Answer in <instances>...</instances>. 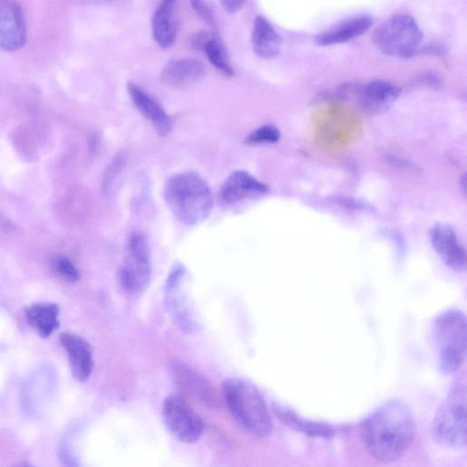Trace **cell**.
<instances>
[{
	"label": "cell",
	"instance_id": "cell-4",
	"mask_svg": "<svg viewBox=\"0 0 467 467\" xmlns=\"http://www.w3.org/2000/svg\"><path fill=\"white\" fill-rule=\"evenodd\" d=\"M466 318L459 310H448L435 318L432 327L438 371L444 376L457 373L467 357Z\"/></svg>",
	"mask_w": 467,
	"mask_h": 467
},
{
	"label": "cell",
	"instance_id": "cell-14",
	"mask_svg": "<svg viewBox=\"0 0 467 467\" xmlns=\"http://www.w3.org/2000/svg\"><path fill=\"white\" fill-rule=\"evenodd\" d=\"M61 342L69 356L74 378L81 383L86 382L93 369L91 347L85 339L70 332L62 333Z\"/></svg>",
	"mask_w": 467,
	"mask_h": 467
},
{
	"label": "cell",
	"instance_id": "cell-20",
	"mask_svg": "<svg viewBox=\"0 0 467 467\" xmlns=\"http://www.w3.org/2000/svg\"><path fill=\"white\" fill-rule=\"evenodd\" d=\"M252 43L255 53L264 60H273L282 51L283 41L281 36L272 24L262 16H258L254 22Z\"/></svg>",
	"mask_w": 467,
	"mask_h": 467
},
{
	"label": "cell",
	"instance_id": "cell-2",
	"mask_svg": "<svg viewBox=\"0 0 467 467\" xmlns=\"http://www.w3.org/2000/svg\"><path fill=\"white\" fill-rule=\"evenodd\" d=\"M163 195L173 214L188 226L204 222L213 209L210 188L196 173L185 172L168 178Z\"/></svg>",
	"mask_w": 467,
	"mask_h": 467
},
{
	"label": "cell",
	"instance_id": "cell-3",
	"mask_svg": "<svg viewBox=\"0 0 467 467\" xmlns=\"http://www.w3.org/2000/svg\"><path fill=\"white\" fill-rule=\"evenodd\" d=\"M229 412L248 434L264 438L273 431V422L259 388L241 378H229L223 386Z\"/></svg>",
	"mask_w": 467,
	"mask_h": 467
},
{
	"label": "cell",
	"instance_id": "cell-9",
	"mask_svg": "<svg viewBox=\"0 0 467 467\" xmlns=\"http://www.w3.org/2000/svg\"><path fill=\"white\" fill-rule=\"evenodd\" d=\"M162 416L171 434L185 443H195L204 433V421L181 396L171 395L166 398Z\"/></svg>",
	"mask_w": 467,
	"mask_h": 467
},
{
	"label": "cell",
	"instance_id": "cell-7",
	"mask_svg": "<svg viewBox=\"0 0 467 467\" xmlns=\"http://www.w3.org/2000/svg\"><path fill=\"white\" fill-rule=\"evenodd\" d=\"M165 303L173 322L185 333L195 334L203 328L188 288V272L182 263L175 264L167 279Z\"/></svg>",
	"mask_w": 467,
	"mask_h": 467
},
{
	"label": "cell",
	"instance_id": "cell-22",
	"mask_svg": "<svg viewBox=\"0 0 467 467\" xmlns=\"http://www.w3.org/2000/svg\"><path fill=\"white\" fill-rule=\"evenodd\" d=\"M273 411L277 417L290 428L310 436L330 437L334 429L330 425L306 421L293 411L281 405H274Z\"/></svg>",
	"mask_w": 467,
	"mask_h": 467
},
{
	"label": "cell",
	"instance_id": "cell-12",
	"mask_svg": "<svg viewBox=\"0 0 467 467\" xmlns=\"http://www.w3.org/2000/svg\"><path fill=\"white\" fill-rule=\"evenodd\" d=\"M401 90L386 81H374L358 91V100L365 111L380 114L387 111L399 99Z\"/></svg>",
	"mask_w": 467,
	"mask_h": 467
},
{
	"label": "cell",
	"instance_id": "cell-17",
	"mask_svg": "<svg viewBox=\"0 0 467 467\" xmlns=\"http://www.w3.org/2000/svg\"><path fill=\"white\" fill-rule=\"evenodd\" d=\"M170 374L182 392L199 398L206 405L214 403V394L210 384L186 365L179 362L172 363Z\"/></svg>",
	"mask_w": 467,
	"mask_h": 467
},
{
	"label": "cell",
	"instance_id": "cell-18",
	"mask_svg": "<svg viewBox=\"0 0 467 467\" xmlns=\"http://www.w3.org/2000/svg\"><path fill=\"white\" fill-rule=\"evenodd\" d=\"M176 5L177 0H162L152 19L153 36L162 49L172 47L176 41Z\"/></svg>",
	"mask_w": 467,
	"mask_h": 467
},
{
	"label": "cell",
	"instance_id": "cell-15",
	"mask_svg": "<svg viewBox=\"0 0 467 467\" xmlns=\"http://www.w3.org/2000/svg\"><path fill=\"white\" fill-rule=\"evenodd\" d=\"M374 20L367 15L349 18L316 37V43L321 47H329L354 41L372 27Z\"/></svg>",
	"mask_w": 467,
	"mask_h": 467
},
{
	"label": "cell",
	"instance_id": "cell-10",
	"mask_svg": "<svg viewBox=\"0 0 467 467\" xmlns=\"http://www.w3.org/2000/svg\"><path fill=\"white\" fill-rule=\"evenodd\" d=\"M27 39L21 6L14 0H0V50L18 51Z\"/></svg>",
	"mask_w": 467,
	"mask_h": 467
},
{
	"label": "cell",
	"instance_id": "cell-23",
	"mask_svg": "<svg viewBox=\"0 0 467 467\" xmlns=\"http://www.w3.org/2000/svg\"><path fill=\"white\" fill-rule=\"evenodd\" d=\"M201 51L205 52L211 64L224 75L231 77L235 74V71H234L228 62V57L223 44L215 35L212 34L204 44Z\"/></svg>",
	"mask_w": 467,
	"mask_h": 467
},
{
	"label": "cell",
	"instance_id": "cell-27",
	"mask_svg": "<svg viewBox=\"0 0 467 467\" xmlns=\"http://www.w3.org/2000/svg\"><path fill=\"white\" fill-rule=\"evenodd\" d=\"M124 166L123 157L116 158L113 164L109 167L104 178V188H108L112 181L119 176L122 167Z\"/></svg>",
	"mask_w": 467,
	"mask_h": 467
},
{
	"label": "cell",
	"instance_id": "cell-24",
	"mask_svg": "<svg viewBox=\"0 0 467 467\" xmlns=\"http://www.w3.org/2000/svg\"><path fill=\"white\" fill-rule=\"evenodd\" d=\"M281 134L274 126H264L252 133L247 143L250 145L276 144L280 141Z\"/></svg>",
	"mask_w": 467,
	"mask_h": 467
},
{
	"label": "cell",
	"instance_id": "cell-8",
	"mask_svg": "<svg viewBox=\"0 0 467 467\" xmlns=\"http://www.w3.org/2000/svg\"><path fill=\"white\" fill-rule=\"evenodd\" d=\"M152 280L149 243L144 234L135 232L129 237L119 281L124 291L139 294L148 290Z\"/></svg>",
	"mask_w": 467,
	"mask_h": 467
},
{
	"label": "cell",
	"instance_id": "cell-11",
	"mask_svg": "<svg viewBox=\"0 0 467 467\" xmlns=\"http://www.w3.org/2000/svg\"><path fill=\"white\" fill-rule=\"evenodd\" d=\"M430 240L434 251L449 269L458 273L466 272V252L453 227L444 224H435L430 231Z\"/></svg>",
	"mask_w": 467,
	"mask_h": 467
},
{
	"label": "cell",
	"instance_id": "cell-26",
	"mask_svg": "<svg viewBox=\"0 0 467 467\" xmlns=\"http://www.w3.org/2000/svg\"><path fill=\"white\" fill-rule=\"evenodd\" d=\"M191 7L207 24L215 27L216 23L214 14L204 0H191Z\"/></svg>",
	"mask_w": 467,
	"mask_h": 467
},
{
	"label": "cell",
	"instance_id": "cell-6",
	"mask_svg": "<svg viewBox=\"0 0 467 467\" xmlns=\"http://www.w3.org/2000/svg\"><path fill=\"white\" fill-rule=\"evenodd\" d=\"M372 41L386 56L411 58L421 51L424 34L412 16L396 14L375 31Z\"/></svg>",
	"mask_w": 467,
	"mask_h": 467
},
{
	"label": "cell",
	"instance_id": "cell-19",
	"mask_svg": "<svg viewBox=\"0 0 467 467\" xmlns=\"http://www.w3.org/2000/svg\"><path fill=\"white\" fill-rule=\"evenodd\" d=\"M205 74L201 62L194 59L169 62L163 69L162 81L172 88H185L200 81Z\"/></svg>",
	"mask_w": 467,
	"mask_h": 467
},
{
	"label": "cell",
	"instance_id": "cell-28",
	"mask_svg": "<svg viewBox=\"0 0 467 467\" xmlns=\"http://www.w3.org/2000/svg\"><path fill=\"white\" fill-rule=\"evenodd\" d=\"M247 0H220L223 8L229 14H236L245 5Z\"/></svg>",
	"mask_w": 467,
	"mask_h": 467
},
{
	"label": "cell",
	"instance_id": "cell-1",
	"mask_svg": "<svg viewBox=\"0 0 467 467\" xmlns=\"http://www.w3.org/2000/svg\"><path fill=\"white\" fill-rule=\"evenodd\" d=\"M416 422L410 406L390 400L375 410L363 423L361 435L368 453L381 462L401 459L411 447Z\"/></svg>",
	"mask_w": 467,
	"mask_h": 467
},
{
	"label": "cell",
	"instance_id": "cell-13",
	"mask_svg": "<svg viewBox=\"0 0 467 467\" xmlns=\"http://www.w3.org/2000/svg\"><path fill=\"white\" fill-rule=\"evenodd\" d=\"M128 89L135 106L152 124L158 135H169L173 129V119L161 104L135 83H129Z\"/></svg>",
	"mask_w": 467,
	"mask_h": 467
},
{
	"label": "cell",
	"instance_id": "cell-25",
	"mask_svg": "<svg viewBox=\"0 0 467 467\" xmlns=\"http://www.w3.org/2000/svg\"><path fill=\"white\" fill-rule=\"evenodd\" d=\"M53 269L63 279L75 282L80 279V272L75 265L65 257H59L53 262Z\"/></svg>",
	"mask_w": 467,
	"mask_h": 467
},
{
	"label": "cell",
	"instance_id": "cell-16",
	"mask_svg": "<svg viewBox=\"0 0 467 467\" xmlns=\"http://www.w3.org/2000/svg\"><path fill=\"white\" fill-rule=\"evenodd\" d=\"M269 186L247 171L233 172L222 186L221 195L227 204L238 203L253 195H263Z\"/></svg>",
	"mask_w": 467,
	"mask_h": 467
},
{
	"label": "cell",
	"instance_id": "cell-5",
	"mask_svg": "<svg viewBox=\"0 0 467 467\" xmlns=\"http://www.w3.org/2000/svg\"><path fill=\"white\" fill-rule=\"evenodd\" d=\"M466 388L459 385L449 392L437 409L432 435L439 446L449 450L466 446Z\"/></svg>",
	"mask_w": 467,
	"mask_h": 467
},
{
	"label": "cell",
	"instance_id": "cell-21",
	"mask_svg": "<svg viewBox=\"0 0 467 467\" xmlns=\"http://www.w3.org/2000/svg\"><path fill=\"white\" fill-rule=\"evenodd\" d=\"M60 308L53 303L34 304L26 311L29 324L42 336H51L60 326Z\"/></svg>",
	"mask_w": 467,
	"mask_h": 467
}]
</instances>
